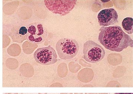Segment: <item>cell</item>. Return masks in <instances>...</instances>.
Instances as JSON below:
<instances>
[{"instance_id":"6da1fadb","label":"cell","mask_w":133,"mask_h":94,"mask_svg":"<svg viewBox=\"0 0 133 94\" xmlns=\"http://www.w3.org/2000/svg\"><path fill=\"white\" fill-rule=\"evenodd\" d=\"M99 30L98 41L107 49L120 52L133 48V40L120 26L102 27Z\"/></svg>"},{"instance_id":"7a4b0ae2","label":"cell","mask_w":133,"mask_h":94,"mask_svg":"<svg viewBox=\"0 0 133 94\" xmlns=\"http://www.w3.org/2000/svg\"><path fill=\"white\" fill-rule=\"evenodd\" d=\"M56 49L60 59L68 60L76 56L79 50V44L74 39L63 38L57 42Z\"/></svg>"},{"instance_id":"3957f363","label":"cell","mask_w":133,"mask_h":94,"mask_svg":"<svg viewBox=\"0 0 133 94\" xmlns=\"http://www.w3.org/2000/svg\"><path fill=\"white\" fill-rule=\"evenodd\" d=\"M83 53V58L90 63L100 61L105 55V51L103 48L92 41H88L84 44Z\"/></svg>"},{"instance_id":"277c9868","label":"cell","mask_w":133,"mask_h":94,"mask_svg":"<svg viewBox=\"0 0 133 94\" xmlns=\"http://www.w3.org/2000/svg\"><path fill=\"white\" fill-rule=\"evenodd\" d=\"M77 0H45L46 6L53 13L65 16L70 12L77 4Z\"/></svg>"},{"instance_id":"5b68a950","label":"cell","mask_w":133,"mask_h":94,"mask_svg":"<svg viewBox=\"0 0 133 94\" xmlns=\"http://www.w3.org/2000/svg\"><path fill=\"white\" fill-rule=\"evenodd\" d=\"M34 58L38 63L43 65L53 64L58 61L56 51L50 45L37 49L34 54Z\"/></svg>"},{"instance_id":"8992f818","label":"cell","mask_w":133,"mask_h":94,"mask_svg":"<svg viewBox=\"0 0 133 94\" xmlns=\"http://www.w3.org/2000/svg\"><path fill=\"white\" fill-rule=\"evenodd\" d=\"M97 18L100 25L106 27L118 22V15L114 9L109 8L100 11Z\"/></svg>"},{"instance_id":"52a82bcc","label":"cell","mask_w":133,"mask_h":94,"mask_svg":"<svg viewBox=\"0 0 133 94\" xmlns=\"http://www.w3.org/2000/svg\"><path fill=\"white\" fill-rule=\"evenodd\" d=\"M133 18L131 17H127L124 19L122 22V26L126 32L131 34L133 33Z\"/></svg>"},{"instance_id":"ba28073f","label":"cell","mask_w":133,"mask_h":94,"mask_svg":"<svg viewBox=\"0 0 133 94\" xmlns=\"http://www.w3.org/2000/svg\"><path fill=\"white\" fill-rule=\"evenodd\" d=\"M28 31L29 33H30L31 35L33 36V35L36 34L35 32L36 31V29L35 27L34 26L31 25L29 27Z\"/></svg>"},{"instance_id":"9c48e42d","label":"cell","mask_w":133,"mask_h":94,"mask_svg":"<svg viewBox=\"0 0 133 94\" xmlns=\"http://www.w3.org/2000/svg\"><path fill=\"white\" fill-rule=\"evenodd\" d=\"M29 40H30V41H32V42H39L42 41V38L41 37L38 38L36 39H35V38L33 36L31 35L30 36H29Z\"/></svg>"},{"instance_id":"30bf717a","label":"cell","mask_w":133,"mask_h":94,"mask_svg":"<svg viewBox=\"0 0 133 94\" xmlns=\"http://www.w3.org/2000/svg\"><path fill=\"white\" fill-rule=\"evenodd\" d=\"M27 30L26 27H21L19 30V34L22 36H24L25 35H26L27 33Z\"/></svg>"},{"instance_id":"8fae6325","label":"cell","mask_w":133,"mask_h":94,"mask_svg":"<svg viewBox=\"0 0 133 94\" xmlns=\"http://www.w3.org/2000/svg\"><path fill=\"white\" fill-rule=\"evenodd\" d=\"M37 27H38V33H37V35L38 36H41L44 33L43 26L41 24H39L37 26Z\"/></svg>"},{"instance_id":"7c38bea8","label":"cell","mask_w":133,"mask_h":94,"mask_svg":"<svg viewBox=\"0 0 133 94\" xmlns=\"http://www.w3.org/2000/svg\"><path fill=\"white\" fill-rule=\"evenodd\" d=\"M114 94H133V93H116Z\"/></svg>"},{"instance_id":"4fadbf2b","label":"cell","mask_w":133,"mask_h":94,"mask_svg":"<svg viewBox=\"0 0 133 94\" xmlns=\"http://www.w3.org/2000/svg\"><path fill=\"white\" fill-rule=\"evenodd\" d=\"M102 2H109V1H110V0H101Z\"/></svg>"}]
</instances>
